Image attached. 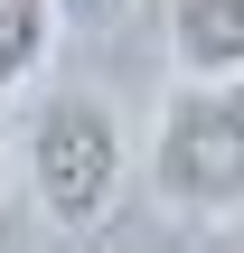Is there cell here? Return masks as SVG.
<instances>
[{"label": "cell", "instance_id": "4", "mask_svg": "<svg viewBox=\"0 0 244 253\" xmlns=\"http://www.w3.org/2000/svg\"><path fill=\"white\" fill-rule=\"evenodd\" d=\"M56 38H66L56 0H0V103L28 94V84L56 66Z\"/></svg>", "mask_w": 244, "mask_h": 253}, {"label": "cell", "instance_id": "5", "mask_svg": "<svg viewBox=\"0 0 244 253\" xmlns=\"http://www.w3.org/2000/svg\"><path fill=\"white\" fill-rule=\"evenodd\" d=\"M132 9H141V0H56V19H66V28H94V38H103V28H122Z\"/></svg>", "mask_w": 244, "mask_h": 253}, {"label": "cell", "instance_id": "1", "mask_svg": "<svg viewBox=\"0 0 244 253\" xmlns=\"http://www.w3.org/2000/svg\"><path fill=\"white\" fill-rule=\"evenodd\" d=\"M19 178L56 235H103L132 197V141L103 94H38L19 131Z\"/></svg>", "mask_w": 244, "mask_h": 253}, {"label": "cell", "instance_id": "2", "mask_svg": "<svg viewBox=\"0 0 244 253\" xmlns=\"http://www.w3.org/2000/svg\"><path fill=\"white\" fill-rule=\"evenodd\" d=\"M141 178L169 216L188 225H235L244 216V75L235 84H169Z\"/></svg>", "mask_w": 244, "mask_h": 253}, {"label": "cell", "instance_id": "6", "mask_svg": "<svg viewBox=\"0 0 244 253\" xmlns=\"http://www.w3.org/2000/svg\"><path fill=\"white\" fill-rule=\"evenodd\" d=\"M0 197H9V141H0Z\"/></svg>", "mask_w": 244, "mask_h": 253}, {"label": "cell", "instance_id": "3", "mask_svg": "<svg viewBox=\"0 0 244 253\" xmlns=\"http://www.w3.org/2000/svg\"><path fill=\"white\" fill-rule=\"evenodd\" d=\"M244 75V0H169V84Z\"/></svg>", "mask_w": 244, "mask_h": 253}]
</instances>
